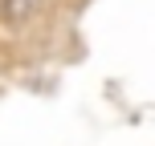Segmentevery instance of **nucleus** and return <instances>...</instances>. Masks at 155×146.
I'll list each match as a JSON object with an SVG mask.
<instances>
[{
	"instance_id": "f257e3e1",
	"label": "nucleus",
	"mask_w": 155,
	"mask_h": 146,
	"mask_svg": "<svg viewBox=\"0 0 155 146\" xmlns=\"http://www.w3.org/2000/svg\"><path fill=\"white\" fill-rule=\"evenodd\" d=\"M45 4L49 0H0V16H4L8 24H25V20H33Z\"/></svg>"
}]
</instances>
